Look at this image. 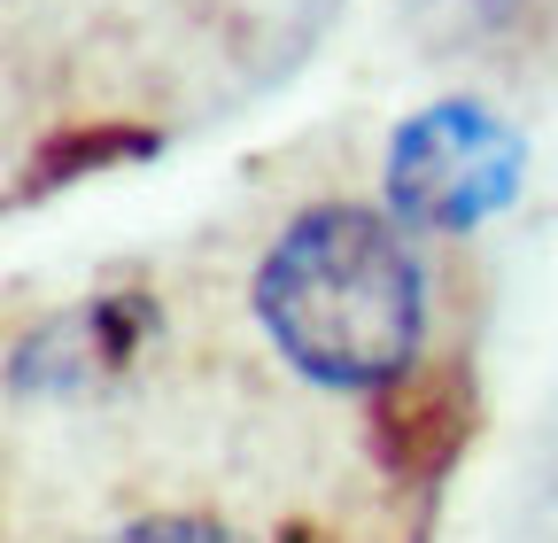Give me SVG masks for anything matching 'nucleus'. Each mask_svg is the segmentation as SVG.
Wrapping results in <instances>:
<instances>
[{"label": "nucleus", "mask_w": 558, "mask_h": 543, "mask_svg": "<svg viewBox=\"0 0 558 543\" xmlns=\"http://www.w3.org/2000/svg\"><path fill=\"white\" fill-rule=\"evenodd\" d=\"M256 318L295 373L326 388H380L418 358L427 280L388 218L326 202L271 241L256 272Z\"/></svg>", "instance_id": "obj_1"}, {"label": "nucleus", "mask_w": 558, "mask_h": 543, "mask_svg": "<svg viewBox=\"0 0 558 543\" xmlns=\"http://www.w3.org/2000/svg\"><path fill=\"white\" fill-rule=\"evenodd\" d=\"M403 9H411V24L427 39H473L488 24H505L520 0H403Z\"/></svg>", "instance_id": "obj_3"}, {"label": "nucleus", "mask_w": 558, "mask_h": 543, "mask_svg": "<svg viewBox=\"0 0 558 543\" xmlns=\"http://www.w3.org/2000/svg\"><path fill=\"white\" fill-rule=\"evenodd\" d=\"M109 543H241V535L209 528V520H140V528H124V535H109Z\"/></svg>", "instance_id": "obj_4"}, {"label": "nucleus", "mask_w": 558, "mask_h": 543, "mask_svg": "<svg viewBox=\"0 0 558 543\" xmlns=\"http://www.w3.org/2000/svg\"><path fill=\"white\" fill-rule=\"evenodd\" d=\"M527 148L481 101H435L388 141V210L427 233H473L520 194Z\"/></svg>", "instance_id": "obj_2"}]
</instances>
